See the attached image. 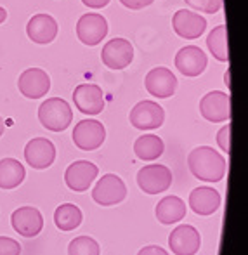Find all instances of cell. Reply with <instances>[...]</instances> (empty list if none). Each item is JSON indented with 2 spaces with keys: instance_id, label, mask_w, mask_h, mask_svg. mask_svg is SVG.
Returning <instances> with one entry per match:
<instances>
[{
  "instance_id": "8fae6325",
  "label": "cell",
  "mask_w": 248,
  "mask_h": 255,
  "mask_svg": "<svg viewBox=\"0 0 248 255\" xmlns=\"http://www.w3.org/2000/svg\"><path fill=\"white\" fill-rule=\"evenodd\" d=\"M144 87L151 96L158 99H167L175 94L177 89V77L168 68H153L144 78Z\"/></svg>"
},
{
  "instance_id": "44dd1931",
  "label": "cell",
  "mask_w": 248,
  "mask_h": 255,
  "mask_svg": "<svg viewBox=\"0 0 248 255\" xmlns=\"http://www.w3.org/2000/svg\"><path fill=\"white\" fill-rule=\"evenodd\" d=\"M154 214L161 224H175L186 217V203L179 196H165L158 202Z\"/></svg>"
},
{
  "instance_id": "52a82bcc",
  "label": "cell",
  "mask_w": 248,
  "mask_h": 255,
  "mask_svg": "<svg viewBox=\"0 0 248 255\" xmlns=\"http://www.w3.org/2000/svg\"><path fill=\"white\" fill-rule=\"evenodd\" d=\"M108 35V21L103 14L87 12L77 23V37L85 45H98Z\"/></svg>"
},
{
  "instance_id": "e575fe53",
  "label": "cell",
  "mask_w": 248,
  "mask_h": 255,
  "mask_svg": "<svg viewBox=\"0 0 248 255\" xmlns=\"http://www.w3.org/2000/svg\"><path fill=\"white\" fill-rule=\"evenodd\" d=\"M3 128H5V125H3V120H2V117H0V137H2V134H3Z\"/></svg>"
},
{
  "instance_id": "30bf717a",
  "label": "cell",
  "mask_w": 248,
  "mask_h": 255,
  "mask_svg": "<svg viewBox=\"0 0 248 255\" xmlns=\"http://www.w3.org/2000/svg\"><path fill=\"white\" fill-rule=\"evenodd\" d=\"M168 247L175 255H195L201 247L200 231L189 224L177 226L168 236Z\"/></svg>"
},
{
  "instance_id": "d6a6232c",
  "label": "cell",
  "mask_w": 248,
  "mask_h": 255,
  "mask_svg": "<svg viewBox=\"0 0 248 255\" xmlns=\"http://www.w3.org/2000/svg\"><path fill=\"white\" fill-rule=\"evenodd\" d=\"M229 80H231V73H229V68H228V71L224 73V84L228 85V89L231 87V82H229Z\"/></svg>"
},
{
  "instance_id": "4dcf8cb0",
  "label": "cell",
  "mask_w": 248,
  "mask_h": 255,
  "mask_svg": "<svg viewBox=\"0 0 248 255\" xmlns=\"http://www.w3.org/2000/svg\"><path fill=\"white\" fill-rule=\"evenodd\" d=\"M137 255H168V252L158 245H148V247H144V249L139 250Z\"/></svg>"
},
{
  "instance_id": "1f68e13d",
  "label": "cell",
  "mask_w": 248,
  "mask_h": 255,
  "mask_svg": "<svg viewBox=\"0 0 248 255\" xmlns=\"http://www.w3.org/2000/svg\"><path fill=\"white\" fill-rule=\"evenodd\" d=\"M82 2L87 7H91V9H103V7H106L110 3V0H82Z\"/></svg>"
},
{
  "instance_id": "d6986e66",
  "label": "cell",
  "mask_w": 248,
  "mask_h": 255,
  "mask_svg": "<svg viewBox=\"0 0 248 255\" xmlns=\"http://www.w3.org/2000/svg\"><path fill=\"white\" fill-rule=\"evenodd\" d=\"M26 33L31 42L47 45L57 37V23L50 14H35L28 21Z\"/></svg>"
},
{
  "instance_id": "f1b7e54d",
  "label": "cell",
  "mask_w": 248,
  "mask_h": 255,
  "mask_svg": "<svg viewBox=\"0 0 248 255\" xmlns=\"http://www.w3.org/2000/svg\"><path fill=\"white\" fill-rule=\"evenodd\" d=\"M21 245L12 238L0 236V255H19Z\"/></svg>"
},
{
  "instance_id": "6da1fadb",
  "label": "cell",
  "mask_w": 248,
  "mask_h": 255,
  "mask_svg": "<svg viewBox=\"0 0 248 255\" xmlns=\"http://www.w3.org/2000/svg\"><path fill=\"white\" fill-rule=\"evenodd\" d=\"M188 167L196 179L205 182H219L226 175V160L210 146H198L188 154Z\"/></svg>"
},
{
  "instance_id": "9a60e30c",
  "label": "cell",
  "mask_w": 248,
  "mask_h": 255,
  "mask_svg": "<svg viewBox=\"0 0 248 255\" xmlns=\"http://www.w3.org/2000/svg\"><path fill=\"white\" fill-rule=\"evenodd\" d=\"M10 224L16 233L24 238H33L44 229V217L35 207H21L10 215Z\"/></svg>"
},
{
  "instance_id": "83f0119b",
  "label": "cell",
  "mask_w": 248,
  "mask_h": 255,
  "mask_svg": "<svg viewBox=\"0 0 248 255\" xmlns=\"http://www.w3.org/2000/svg\"><path fill=\"white\" fill-rule=\"evenodd\" d=\"M217 144L224 153H231V124L224 125L217 132Z\"/></svg>"
},
{
  "instance_id": "5b68a950",
  "label": "cell",
  "mask_w": 248,
  "mask_h": 255,
  "mask_svg": "<svg viewBox=\"0 0 248 255\" xmlns=\"http://www.w3.org/2000/svg\"><path fill=\"white\" fill-rule=\"evenodd\" d=\"M106 139V128L98 120H82L73 128V142L82 151H94L103 146Z\"/></svg>"
},
{
  "instance_id": "8992f818",
  "label": "cell",
  "mask_w": 248,
  "mask_h": 255,
  "mask_svg": "<svg viewBox=\"0 0 248 255\" xmlns=\"http://www.w3.org/2000/svg\"><path fill=\"white\" fill-rule=\"evenodd\" d=\"M200 113L205 120L212 124L228 122L231 118V98L221 91L208 92L200 101Z\"/></svg>"
},
{
  "instance_id": "603a6c76",
  "label": "cell",
  "mask_w": 248,
  "mask_h": 255,
  "mask_svg": "<svg viewBox=\"0 0 248 255\" xmlns=\"http://www.w3.org/2000/svg\"><path fill=\"white\" fill-rule=\"evenodd\" d=\"M163 151H165L163 141L154 134H144L135 139L134 142V153L139 160H144V161L158 160L163 154Z\"/></svg>"
},
{
  "instance_id": "4fadbf2b",
  "label": "cell",
  "mask_w": 248,
  "mask_h": 255,
  "mask_svg": "<svg viewBox=\"0 0 248 255\" xmlns=\"http://www.w3.org/2000/svg\"><path fill=\"white\" fill-rule=\"evenodd\" d=\"M172 28L181 38L186 40H196L207 30V19L200 16L198 12H191V10L181 9L174 14L172 17Z\"/></svg>"
},
{
  "instance_id": "7402d4cb",
  "label": "cell",
  "mask_w": 248,
  "mask_h": 255,
  "mask_svg": "<svg viewBox=\"0 0 248 255\" xmlns=\"http://www.w3.org/2000/svg\"><path fill=\"white\" fill-rule=\"evenodd\" d=\"M26 177L23 163L14 158H3L0 160V188L14 189L21 184Z\"/></svg>"
},
{
  "instance_id": "3957f363",
  "label": "cell",
  "mask_w": 248,
  "mask_h": 255,
  "mask_svg": "<svg viewBox=\"0 0 248 255\" xmlns=\"http://www.w3.org/2000/svg\"><path fill=\"white\" fill-rule=\"evenodd\" d=\"M125 196H127V186L117 174L103 175L92 189V200L103 207H111L124 202Z\"/></svg>"
},
{
  "instance_id": "5bb4252c",
  "label": "cell",
  "mask_w": 248,
  "mask_h": 255,
  "mask_svg": "<svg viewBox=\"0 0 248 255\" xmlns=\"http://www.w3.org/2000/svg\"><path fill=\"white\" fill-rule=\"evenodd\" d=\"M17 89L28 99H40L44 98L50 89V78L40 68H28L19 75Z\"/></svg>"
},
{
  "instance_id": "7a4b0ae2",
  "label": "cell",
  "mask_w": 248,
  "mask_h": 255,
  "mask_svg": "<svg viewBox=\"0 0 248 255\" xmlns=\"http://www.w3.org/2000/svg\"><path fill=\"white\" fill-rule=\"evenodd\" d=\"M38 120L50 132H63L73 120L70 104L61 98H50L38 108Z\"/></svg>"
},
{
  "instance_id": "277c9868",
  "label": "cell",
  "mask_w": 248,
  "mask_h": 255,
  "mask_svg": "<svg viewBox=\"0 0 248 255\" xmlns=\"http://www.w3.org/2000/svg\"><path fill=\"white\" fill-rule=\"evenodd\" d=\"M137 184L148 195H158L172 186V172L160 163L146 165L137 172Z\"/></svg>"
},
{
  "instance_id": "484cf974",
  "label": "cell",
  "mask_w": 248,
  "mask_h": 255,
  "mask_svg": "<svg viewBox=\"0 0 248 255\" xmlns=\"http://www.w3.org/2000/svg\"><path fill=\"white\" fill-rule=\"evenodd\" d=\"M101 247L91 236H77L68 247V255H99Z\"/></svg>"
},
{
  "instance_id": "ffe728a7",
  "label": "cell",
  "mask_w": 248,
  "mask_h": 255,
  "mask_svg": "<svg viewBox=\"0 0 248 255\" xmlns=\"http://www.w3.org/2000/svg\"><path fill=\"white\" fill-rule=\"evenodd\" d=\"M221 193L208 186H200V188L193 189L189 195V207L193 208L195 214L203 215V217L215 214L221 207Z\"/></svg>"
},
{
  "instance_id": "cb8c5ba5",
  "label": "cell",
  "mask_w": 248,
  "mask_h": 255,
  "mask_svg": "<svg viewBox=\"0 0 248 255\" xmlns=\"http://www.w3.org/2000/svg\"><path fill=\"white\" fill-rule=\"evenodd\" d=\"M82 210L73 203H63L54 212V222L61 231H73L82 224Z\"/></svg>"
},
{
  "instance_id": "ba28073f",
  "label": "cell",
  "mask_w": 248,
  "mask_h": 255,
  "mask_svg": "<svg viewBox=\"0 0 248 255\" xmlns=\"http://www.w3.org/2000/svg\"><path fill=\"white\" fill-rule=\"evenodd\" d=\"M128 118H130L132 127L139 128V130H154L163 125L165 111L154 101H141L132 108Z\"/></svg>"
},
{
  "instance_id": "e0dca14e",
  "label": "cell",
  "mask_w": 248,
  "mask_h": 255,
  "mask_svg": "<svg viewBox=\"0 0 248 255\" xmlns=\"http://www.w3.org/2000/svg\"><path fill=\"white\" fill-rule=\"evenodd\" d=\"M73 103L78 111L84 115H99L104 110V94L103 89L96 84H82L75 89Z\"/></svg>"
},
{
  "instance_id": "d4e9b609",
  "label": "cell",
  "mask_w": 248,
  "mask_h": 255,
  "mask_svg": "<svg viewBox=\"0 0 248 255\" xmlns=\"http://www.w3.org/2000/svg\"><path fill=\"white\" fill-rule=\"evenodd\" d=\"M207 47L212 56L217 61H229V49H228V28L226 24H219L210 31L207 38Z\"/></svg>"
},
{
  "instance_id": "836d02e7",
  "label": "cell",
  "mask_w": 248,
  "mask_h": 255,
  "mask_svg": "<svg viewBox=\"0 0 248 255\" xmlns=\"http://www.w3.org/2000/svg\"><path fill=\"white\" fill-rule=\"evenodd\" d=\"M5 19H7V10L3 9V7H0V24H2Z\"/></svg>"
},
{
  "instance_id": "ac0fdd59",
  "label": "cell",
  "mask_w": 248,
  "mask_h": 255,
  "mask_svg": "<svg viewBox=\"0 0 248 255\" xmlns=\"http://www.w3.org/2000/svg\"><path fill=\"white\" fill-rule=\"evenodd\" d=\"M207 54L198 45H186L175 54V68L184 77H200L207 68Z\"/></svg>"
},
{
  "instance_id": "f546056e",
  "label": "cell",
  "mask_w": 248,
  "mask_h": 255,
  "mask_svg": "<svg viewBox=\"0 0 248 255\" xmlns=\"http://www.w3.org/2000/svg\"><path fill=\"white\" fill-rule=\"evenodd\" d=\"M122 5H125L127 9L132 10H139V9H144V7L151 5L154 0H120Z\"/></svg>"
},
{
  "instance_id": "2e32d148",
  "label": "cell",
  "mask_w": 248,
  "mask_h": 255,
  "mask_svg": "<svg viewBox=\"0 0 248 255\" xmlns=\"http://www.w3.org/2000/svg\"><path fill=\"white\" fill-rule=\"evenodd\" d=\"M24 160L31 168H37V170L49 168L56 160V146L45 137L31 139L24 148Z\"/></svg>"
},
{
  "instance_id": "7c38bea8",
  "label": "cell",
  "mask_w": 248,
  "mask_h": 255,
  "mask_svg": "<svg viewBox=\"0 0 248 255\" xmlns=\"http://www.w3.org/2000/svg\"><path fill=\"white\" fill-rule=\"evenodd\" d=\"M101 59L110 70H124L134 59V47L125 38H113L103 47Z\"/></svg>"
},
{
  "instance_id": "9c48e42d",
  "label": "cell",
  "mask_w": 248,
  "mask_h": 255,
  "mask_svg": "<svg viewBox=\"0 0 248 255\" xmlns=\"http://www.w3.org/2000/svg\"><path fill=\"white\" fill-rule=\"evenodd\" d=\"M99 168L92 161L87 160H78L73 161L64 172V182L66 186L75 193H84L91 188L94 179L98 177Z\"/></svg>"
},
{
  "instance_id": "4316f807",
  "label": "cell",
  "mask_w": 248,
  "mask_h": 255,
  "mask_svg": "<svg viewBox=\"0 0 248 255\" xmlns=\"http://www.w3.org/2000/svg\"><path fill=\"white\" fill-rule=\"evenodd\" d=\"M191 9L198 10V12L215 14L222 9L224 0H184Z\"/></svg>"
}]
</instances>
